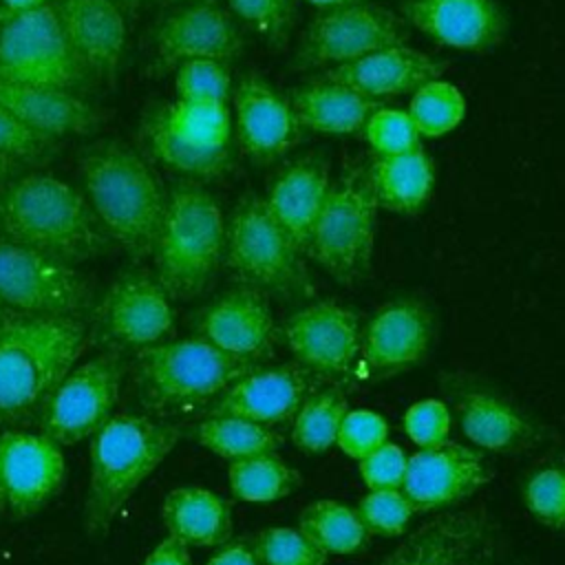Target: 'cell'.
<instances>
[{
	"label": "cell",
	"mask_w": 565,
	"mask_h": 565,
	"mask_svg": "<svg viewBox=\"0 0 565 565\" xmlns=\"http://www.w3.org/2000/svg\"><path fill=\"white\" fill-rule=\"evenodd\" d=\"M88 342L79 316L0 309V424L38 417Z\"/></svg>",
	"instance_id": "1"
},
{
	"label": "cell",
	"mask_w": 565,
	"mask_h": 565,
	"mask_svg": "<svg viewBox=\"0 0 565 565\" xmlns=\"http://www.w3.org/2000/svg\"><path fill=\"white\" fill-rule=\"evenodd\" d=\"M0 238L71 265L104 254L113 243L86 194L40 170H24L0 188Z\"/></svg>",
	"instance_id": "2"
},
{
	"label": "cell",
	"mask_w": 565,
	"mask_h": 565,
	"mask_svg": "<svg viewBox=\"0 0 565 565\" xmlns=\"http://www.w3.org/2000/svg\"><path fill=\"white\" fill-rule=\"evenodd\" d=\"M79 179L110 241L132 260L148 258L168 199L150 163L130 146L104 139L82 150Z\"/></svg>",
	"instance_id": "3"
},
{
	"label": "cell",
	"mask_w": 565,
	"mask_h": 565,
	"mask_svg": "<svg viewBox=\"0 0 565 565\" xmlns=\"http://www.w3.org/2000/svg\"><path fill=\"white\" fill-rule=\"evenodd\" d=\"M177 426L148 415H113L90 437L88 492L84 525L88 534H106L132 492L161 466L179 444Z\"/></svg>",
	"instance_id": "4"
},
{
	"label": "cell",
	"mask_w": 565,
	"mask_h": 565,
	"mask_svg": "<svg viewBox=\"0 0 565 565\" xmlns=\"http://www.w3.org/2000/svg\"><path fill=\"white\" fill-rule=\"evenodd\" d=\"M225 249V216L196 181L170 188L152 247L154 278L172 300L199 296L214 278Z\"/></svg>",
	"instance_id": "5"
},
{
	"label": "cell",
	"mask_w": 565,
	"mask_h": 565,
	"mask_svg": "<svg viewBox=\"0 0 565 565\" xmlns=\"http://www.w3.org/2000/svg\"><path fill=\"white\" fill-rule=\"evenodd\" d=\"M258 366L194 335L137 349L128 369L146 408L172 413L212 402L232 382Z\"/></svg>",
	"instance_id": "6"
},
{
	"label": "cell",
	"mask_w": 565,
	"mask_h": 565,
	"mask_svg": "<svg viewBox=\"0 0 565 565\" xmlns=\"http://www.w3.org/2000/svg\"><path fill=\"white\" fill-rule=\"evenodd\" d=\"M223 263L243 285L265 296L291 300L313 291L302 254L256 194L243 196L225 221Z\"/></svg>",
	"instance_id": "7"
},
{
	"label": "cell",
	"mask_w": 565,
	"mask_h": 565,
	"mask_svg": "<svg viewBox=\"0 0 565 565\" xmlns=\"http://www.w3.org/2000/svg\"><path fill=\"white\" fill-rule=\"evenodd\" d=\"M150 154L174 172L214 179L232 161L227 104L172 99L152 108L141 126Z\"/></svg>",
	"instance_id": "8"
},
{
	"label": "cell",
	"mask_w": 565,
	"mask_h": 565,
	"mask_svg": "<svg viewBox=\"0 0 565 565\" xmlns=\"http://www.w3.org/2000/svg\"><path fill=\"white\" fill-rule=\"evenodd\" d=\"M377 210L366 172H349L331 185L313 223L307 256L340 285L362 280L371 269Z\"/></svg>",
	"instance_id": "9"
},
{
	"label": "cell",
	"mask_w": 565,
	"mask_h": 565,
	"mask_svg": "<svg viewBox=\"0 0 565 565\" xmlns=\"http://www.w3.org/2000/svg\"><path fill=\"white\" fill-rule=\"evenodd\" d=\"M0 75L77 95L90 77L75 57L51 2L0 22Z\"/></svg>",
	"instance_id": "10"
},
{
	"label": "cell",
	"mask_w": 565,
	"mask_h": 565,
	"mask_svg": "<svg viewBox=\"0 0 565 565\" xmlns=\"http://www.w3.org/2000/svg\"><path fill=\"white\" fill-rule=\"evenodd\" d=\"M128 364L117 349L73 366L38 413L40 433L60 446L93 437L117 406Z\"/></svg>",
	"instance_id": "11"
},
{
	"label": "cell",
	"mask_w": 565,
	"mask_h": 565,
	"mask_svg": "<svg viewBox=\"0 0 565 565\" xmlns=\"http://www.w3.org/2000/svg\"><path fill=\"white\" fill-rule=\"evenodd\" d=\"M408 31L402 15L377 4L324 9L307 24L294 55L296 68L340 66L380 49L406 44Z\"/></svg>",
	"instance_id": "12"
},
{
	"label": "cell",
	"mask_w": 565,
	"mask_h": 565,
	"mask_svg": "<svg viewBox=\"0 0 565 565\" xmlns=\"http://www.w3.org/2000/svg\"><path fill=\"white\" fill-rule=\"evenodd\" d=\"M0 302L22 313L79 316L90 305V287L75 265L0 238Z\"/></svg>",
	"instance_id": "13"
},
{
	"label": "cell",
	"mask_w": 565,
	"mask_h": 565,
	"mask_svg": "<svg viewBox=\"0 0 565 565\" xmlns=\"http://www.w3.org/2000/svg\"><path fill=\"white\" fill-rule=\"evenodd\" d=\"M172 298L146 271L117 276L93 311V333L108 349H143L163 342L174 327Z\"/></svg>",
	"instance_id": "14"
},
{
	"label": "cell",
	"mask_w": 565,
	"mask_h": 565,
	"mask_svg": "<svg viewBox=\"0 0 565 565\" xmlns=\"http://www.w3.org/2000/svg\"><path fill=\"white\" fill-rule=\"evenodd\" d=\"M276 338L298 364L324 380L347 377L362 349L358 313L333 300H318L294 311L276 329Z\"/></svg>",
	"instance_id": "15"
},
{
	"label": "cell",
	"mask_w": 565,
	"mask_h": 565,
	"mask_svg": "<svg viewBox=\"0 0 565 565\" xmlns=\"http://www.w3.org/2000/svg\"><path fill=\"white\" fill-rule=\"evenodd\" d=\"M243 49L234 18L216 2L179 4L154 29L150 75L163 77L190 60L232 62Z\"/></svg>",
	"instance_id": "16"
},
{
	"label": "cell",
	"mask_w": 565,
	"mask_h": 565,
	"mask_svg": "<svg viewBox=\"0 0 565 565\" xmlns=\"http://www.w3.org/2000/svg\"><path fill=\"white\" fill-rule=\"evenodd\" d=\"M380 565H503L499 539L479 510L441 512L415 530Z\"/></svg>",
	"instance_id": "17"
},
{
	"label": "cell",
	"mask_w": 565,
	"mask_h": 565,
	"mask_svg": "<svg viewBox=\"0 0 565 565\" xmlns=\"http://www.w3.org/2000/svg\"><path fill=\"white\" fill-rule=\"evenodd\" d=\"M62 446L42 433L4 430L0 435V486L4 508L18 516L40 512L64 483Z\"/></svg>",
	"instance_id": "18"
},
{
	"label": "cell",
	"mask_w": 565,
	"mask_h": 565,
	"mask_svg": "<svg viewBox=\"0 0 565 565\" xmlns=\"http://www.w3.org/2000/svg\"><path fill=\"white\" fill-rule=\"evenodd\" d=\"M488 481L490 468L483 455L446 439L408 457L402 490L415 512H435L472 497Z\"/></svg>",
	"instance_id": "19"
},
{
	"label": "cell",
	"mask_w": 565,
	"mask_h": 565,
	"mask_svg": "<svg viewBox=\"0 0 565 565\" xmlns=\"http://www.w3.org/2000/svg\"><path fill=\"white\" fill-rule=\"evenodd\" d=\"M322 375L298 362L258 366L214 397L207 415L245 417L267 426L280 424L291 419L302 402L322 386Z\"/></svg>",
	"instance_id": "20"
},
{
	"label": "cell",
	"mask_w": 565,
	"mask_h": 565,
	"mask_svg": "<svg viewBox=\"0 0 565 565\" xmlns=\"http://www.w3.org/2000/svg\"><path fill=\"white\" fill-rule=\"evenodd\" d=\"M196 335L216 349L256 362L271 358L276 324L260 289L241 285L214 298L194 318Z\"/></svg>",
	"instance_id": "21"
},
{
	"label": "cell",
	"mask_w": 565,
	"mask_h": 565,
	"mask_svg": "<svg viewBox=\"0 0 565 565\" xmlns=\"http://www.w3.org/2000/svg\"><path fill=\"white\" fill-rule=\"evenodd\" d=\"M399 15L433 42L486 53L505 35V13L497 0H402Z\"/></svg>",
	"instance_id": "22"
},
{
	"label": "cell",
	"mask_w": 565,
	"mask_h": 565,
	"mask_svg": "<svg viewBox=\"0 0 565 565\" xmlns=\"http://www.w3.org/2000/svg\"><path fill=\"white\" fill-rule=\"evenodd\" d=\"M232 99L238 143L254 161L269 163L298 143L302 126L298 124L289 99H285L265 77L256 73L241 77Z\"/></svg>",
	"instance_id": "23"
},
{
	"label": "cell",
	"mask_w": 565,
	"mask_h": 565,
	"mask_svg": "<svg viewBox=\"0 0 565 565\" xmlns=\"http://www.w3.org/2000/svg\"><path fill=\"white\" fill-rule=\"evenodd\" d=\"M51 4L84 71L113 84L126 55V13L113 0H51Z\"/></svg>",
	"instance_id": "24"
},
{
	"label": "cell",
	"mask_w": 565,
	"mask_h": 565,
	"mask_svg": "<svg viewBox=\"0 0 565 565\" xmlns=\"http://www.w3.org/2000/svg\"><path fill=\"white\" fill-rule=\"evenodd\" d=\"M433 340V313L413 298L382 305L362 333V355L377 375H395L415 366Z\"/></svg>",
	"instance_id": "25"
},
{
	"label": "cell",
	"mask_w": 565,
	"mask_h": 565,
	"mask_svg": "<svg viewBox=\"0 0 565 565\" xmlns=\"http://www.w3.org/2000/svg\"><path fill=\"white\" fill-rule=\"evenodd\" d=\"M0 108L31 130L64 139L97 132L102 113L77 93L42 88L0 75Z\"/></svg>",
	"instance_id": "26"
},
{
	"label": "cell",
	"mask_w": 565,
	"mask_h": 565,
	"mask_svg": "<svg viewBox=\"0 0 565 565\" xmlns=\"http://www.w3.org/2000/svg\"><path fill=\"white\" fill-rule=\"evenodd\" d=\"M446 62L430 57L413 46L397 44L380 49L360 60L327 68L324 77L344 84L366 97L382 99L415 93L430 79H437Z\"/></svg>",
	"instance_id": "27"
},
{
	"label": "cell",
	"mask_w": 565,
	"mask_h": 565,
	"mask_svg": "<svg viewBox=\"0 0 565 565\" xmlns=\"http://www.w3.org/2000/svg\"><path fill=\"white\" fill-rule=\"evenodd\" d=\"M329 190V163L318 154H307L285 166L263 196L302 256H307L309 236Z\"/></svg>",
	"instance_id": "28"
},
{
	"label": "cell",
	"mask_w": 565,
	"mask_h": 565,
	"mask_svg": "<svg viewBox=\"0 0 565 565\" xmlns=\"http://www.w3.org/2000/svg\"><path fill=\"white\" fill-rule=\"evenodd\" d=\"M459 426L468 441L490 452H512L534 444V424L490 388L461 386L452 395Z\"/></svg>",
	"instance_id": "29"
},
{
	"label": "cell",
	"mask_w": 565,
	"mask_h": 565,
	"mask_svg": "<svg viewBox=\"0 0 565 565\" xmlns=\"http://www.w3.org/2000/svg\"><path fill=\"white\" fill-rule=\"evenodd\" d=\"M289 104L302 128L324 135L362 132L366 119L384 106L382 99L366 97L327 77L296 86L289 95Z\"/></svg>",
	"instance_id": "30"
},
{
	"label": "cell",
	"mask_w": 565,
	"mask_h": 565,
	"mask_svg": "<svg viewBox=\"0 0 565 565\" xmlns=\"http://www.w3.org/2000/svg\"><path fill=\"white\" fill-rule=\"evenodd\" d=\"M161 521L188 547H218L232 536V505L216 492L181 486L166 494Z\"/></svg>",
	"instance_id": "31"
},
{
	"label": "cell",
	"mask_w": 565,
	"mask_h": 565,
	"mask_svg": "<svg viewBox=\"0 0 565 565\" xmlns=\"http://www.w3.org/2000/svg\"><path fill=\"white\" fill-rule=\"evenodd\" d=\"M364 172L377 207L395 214L419 212L435 188L433 161L424 148L402 154H373Z\"/></svg>",
	"instance_id": "32"
},
{
	"label": "cell",
	"mask_w": 565,
	"mask_h": 565,
	"mask_svg": "<svg viewBox=\"0 0 565 565\" xmlns=\"http://www.w3.org/2000/svg\"><path fill=\"white\" fill-rule=\"evenodd\" d=\"M298 530L327 556L355 554L371 541L358 508L333 499H318L309 503L298 516Z\"/></svg>",
	"instance_id": "33"
},
{
	"label": "cell",
	"mask_w": 565,
	"mask_h": 565,
	"mask_svg": "<svg viewBox=\"0 0 565 565\" xmlns=\"http://www.w3.org/2000/svg\"><path fill=\"white\" fill-rule=\"evenodd\" d=\"M230 490L238 501L269 503L296 492L302 483L300 472L276 452H260L232 459L227 466Z\"/></svg>",
	"instance_id": "34"
},
{
	"label": "cell",
	"mask_w": 565,
	"mask_h": 565,
	"mask_svg": "<svg viewBox=\"0 0 565 565\" xmlns=\"http://www.w3.org/2000/svg\"><path fill=\"white\" fill-rule=\"evenodd\" d=\"M194 437L203 448L230 461L276 452L282 444V435L271 426L232 415H207L196 424Z\"/></svg>",
	"instance_id": "35"
},
{
	"label": "cell",
	"mask_w": 565,
	"mask_h": 565,
	"mask_svg": "<svg viewBox=\"0 0 565 565\" xmlns=\"http://www.w3.org/2000/svg\"><path fill=\"white\" fill-rule=\"evenodd\" d=\"M349 413V402L340 388L311 393L294 415L291 441L302 452H324L335 446L340 424Z\"/></svg>",
	"instance_id": "36"
},
{
	"label": "cell",
	"mask_w": 565,
	"mask_h": 565,
	"mask_svg": "<svg viewBox=\"0 0 565 565\" xmlns=\"http://www.w3.org/2000/svg\"><path fill=\"white\" fill-rule=\"evenodd\" d=\"M406 113L422 137L435 139L452 132L463 121L466 99L455 84L437 77L411 93Z\"/></svg>",
	"instance_id": "37"
},
{
	"label": "cell",
	"mask_w": 565,
	"mask_h": 565,
	"mask_svg": "<svg viewBox=\"0 0 565 565\" xmlns=\"http://www.w3.org/2000/svg\"><path fill=\"white\" fill-rule=\"evenodd\" d=\"M252 550L260 565H327V554L298 527H265L254 536Z\"/></svg>",
	"instance_id": "38"
},
{
	"label": "cell",
	"mask_w": 565,
	"mask_h": 565,
	"mask_svg": "<svg viewBox=\"0 0 565 565\" xmlns=\"http://www.w3.org/2000/svg\"><path fill=\"white\" fill-rule=\"evenodd\" d=\"M177 99L221 102L232 97V75L227 64L216 60H190L174 71Z\"/></svg>",
	"instance_id": "39"
},
{
	"label": "cell",
	"mask_w": 565,
	"mask_h": 565,
	"mask_svg": "<svg viewBox=\"0 0 565 565\" xmlns=\"http://www.w3.org/2000/svg\"><path fill=\"white\" fill-rule=\"evenodd\" d=\"M373 154H402L422 148V135L406 110L380 106L362 128Z\"/></svg>",
	"instance_id": "40"
},
{
	"label": "cell",
	"mask_w": 565,
	"mask_h": 565,
	"mask_svg": "<svg viewBox=\"0 0 565 565\" xmlns=\"http://www.w3.org/2000/svg\"><path fill=\"white\" fill-rule=\"evenodd\" d=\"M227 4L269 46L282 49L287 44L296 15L294 0H227Z\"/></svg>",
	"instance_id": "41"
},
{
	"label": "cell",
	"mask_w": 565,
	"mask_h": 565,
	"mask_svg": "<svg viewBox=\"0 0 565 565\" xmlns=\"http://www.w3.org/2000/svg\"><path fill=\"white\" fill-rule=\"evenodd\" d=\"M523 501L539 523L565 530V468L536 470L523 488Z\"/></svg>",
	"instance_id": "42"
},
{
	"label": "cell",
	"mask_w": 565,
	"mask_h": 565,
	"mask_svg": "<svg viewBox=\"0 0 565 565\" xmlns=\"http://www.w3.org/2000/svg\"><path fill=\"white\" fill-rule=\"evenodd\" d=\"M358 512L366 530L380 536H399L415 514L413 503L402 488L369 490L358 503Z\"/></svg>",
	"instance_id": "43"
},
{
	"label": "cell",
	"mask_w": 565,
	"mask_h": 565,
	"mask_svg": "<svg viewBox=\"0 0 565 565\" xmlns=\"http://www.w3.org/2000/svg\"><path fill=\"white\" fill-rule=\"evenodd\" d=\"M57 150V139L40 135L18 121L13 115L0 108V154L22 163L24 168H35L46 163Z\"/></svg>",
	"instance_id": "44"
},
{
	"label": "cell",
	"mask_w": 565,
	"mask_h": 565,
	"mask_svg": "<svg viewBox=\"0 0 565 565\" xmlns=\"http://www.w3.org/2000/svg\"><path fill=\"white\" fill-rule=\"evenodd\" d=\"M388 441V424L373 411H349L340 424L335 446L351 459H362Z\"/></svg>",
	"instance_id": "45"
},
{
	"label": "cell",
	"mask_w": 565,
	"mask_h": 565,
	"mask_svg": "<svg viewBox=\"0 0 565 565\" xmlns=\"http://www.w3.org/2000/svg\"><path fill=\"white\" fill-rule=\"evenodd\" d=\"M404 430L419 448L437 446L450 435V411L439 399H419L404 413Z\"/></svg>",
	"instance_id": "46"
},
{
	"label": "cell",
	"mask_w": 565,
	"mask_h": 565,
	"mask_svg": "<svg viewBox=\"0 0 565 565\" xmlns=\"http://www.w3.org/2000/svg\"><path fill=\"white\" fill-rule=\"evenodd\" d=\"M408 457L397 444L384 441L380 448L360 459V477L369 490L402 488Z\"/></svg>",
	"instance_id": "47"
},
{
	"label": "cell",
	"mask_w": 565,
	"mask_h": 565,
	"mask_svg": "<svg viewBox=\"0 0 565 565\" xmlns=\"http://www.w3.org/2000/svg\"><path fill=\"white\" fill-rule=\"evenodd\" d=\"M143 565H192L190 547L168 534L152 547V552L146 556Z\"/></svg>",
	"instance_id": "48"
},
{
	"label": "cell",
	"mask_w": 565,
	"mask_h": 565,
	"mask_svg": "<svg viewBox=\"0 0 565 565\" xmlns=\"http://www.w3.org/2000/svg\"><path fill=\"white\" fill-rule=\"evenodd\" d=\"M203 565H260L252 543L238 539V541H225L216 547V552L203 563Z\"/></svg>",
	"instance_id": "49"
},
{
	"label": "cell",
	"mask_w": 565,
	"mask_h": 565,
	"mask_svg": "<svg viewBox=\"0 0 565 565\" xmlns=\"http://www.w3.org/2000/svg\"><path fill=\"white\" fill-rule=\"evenodd\" d=\"M49 2L51 0H0V22L9 15H15V13H22V11L49 4Z\"/></svg>",
	"instance_id": "50"
},
{
	"label": "cell",
	"mask_w": 565,
	"mask_h": 565,
	"mask_svg": "<svg viewBox=\"0 0 565 565\" xmlns=\"http://www.w3.org/2000/svg\"><path fill=\"white\" fill-rule=\"evenodd\" d=\"M26 168L22 166V163H18V161H13V159H7V157H2L0 154V188L9 181V179H13V177H18L20 172H24Z\"/></svg>",
	"instance_id": "51"
},
{
	"label": "cell",
	"mask_w": 565,
	"mask_h": 565,
	"mask_svg": "<svg viewBox=\"0 0 565 565\" xmlns=\"http://www.w3.org/2000/svg\"><path fill=\"white\" fill-rule=\"evenodd\" d=\"M311 7L324 11V9H338V7H351V4H362V2H373V0H305Z\"/></svg>",
	"instance_id": "52"
},
{
	"label": "cell",
	"mask_w": 565,
	"mask_h": 565,
	"mask_svg": "<svg viewBox=\"0 0 565 565\" xmlns=\"http://www.w3.org/2000/svg\"><path fill=\"white\" fill-rule=\"evenodd\" d=\"M126 15L139 13L143 7H148L152 0H113Z\"/></svg>",
	"instance_id": "53"
},
{
	"label": "cell",
	"mask_w": 565,
	"mask_h": 565,
	"mask_svg": "<svg viewBox=\"0 0 565 565\" xmlns=\"http://www.w3.org/2000/svg\"><path fill=\"white\" fill-rule=\"evenodd\" d=\"M168 4H192V2H216V0H166Z\"/></svg>",
	"instance_id": "54"
},
{
	"label": "cell",
	"mask_w": 565,
	"mask_h": 565,
	"mask_svg": "<svg viewBox=\"0 0 565 565\" xmlns=\"http://www.w3.org/2000/svg\"><path fill=\"white\" fill-rule=\"evenodd\" d=\"M0 510H4V494H2V486H0Z\"/></svg>",
	"instance_id": "55"
},
{
	"label": "cell",
	"mask_w": 565,
	"mask_h": 565,
	"mask_svg": "<svg viewBox=\"0 0 565 565\" xmlns=\"http://www.w3.org/2000/svg\"><path fill=\"white\" fill-rule=\"evenodd\" d=\"M0 309H2V302H0Z\"/></svg>",
	"instance_id": "56"
}]
</instances>
